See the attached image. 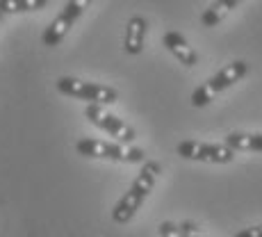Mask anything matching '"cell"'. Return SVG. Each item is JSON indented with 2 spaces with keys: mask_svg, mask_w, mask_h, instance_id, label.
Wrapping results in <instances>:
<instances>
[{
  "mask_svg": "<svg viewBox=\"0 0 262 237\" xmlns=\"http://www.w3.org/2000/svg\"><path fill=\"white\" fill-rule=\"evenodd\" d=\"M160 174H162L160 162H155V160H146L142 171H139V176L135 178V183L130 185V189L125 191V194L121 196L119 203L114 205L112 219L117 221V224H128V221L137 214V210L142 208L146 196L153 191L155 183H158V178H160Z\"/></svg>",
  "mask_w": 262,
  "mask_h": 237,
  "instance_id": "6da1fadb",
  "label": "cell"
},
{
  "mask_svg": "<svg viewBox=\"0 0 262 237\" xmlns=\"http://www.w3.org/2000/svg\"><path fill=\"white\" fill-rule=\"evenodd\" d=\"M75 150L84 158H103V160H114V162H146V153L142 148H135L130 144H110V142H100V139H78L75 142Z\"/></svg>",
  "mask_w": 262,
  "mask_h": 237,
  "instance_id": "7a4b0ae2",
  "label": "cell"
},
{
  "mask_svg": "<svg viewBox=\"0 0 262 237\" xmlns=\"http://www.w3.org/2000/svg\"><path fill=\"white\" fill-rule=\"evenodd\" d=\"M246 73H249V64H246L244 59H237V62L224 67L219 73H214L212 78L205 80L201 87L194 89V94H191V105H194V107H203V105H208L216 94H221L228 87H233V84L239 82Z\"/></svg>",
  "mask_w": 262,
  "mask_h": 237,
  "instance_id": "3957f363",
  "label": "cell"
},
{
  "mask_svg": "<svg viewBox=\"0 0 262 237\" xmlns=\"http://www.w3.org/2000/svg\"><path fill=\"white\" fill-rule=\"evenodd\" d=\"M57 89H59V94H64V96L89 100V103H98V105H112V103H117V98H119L117 89L107 87V84L82 82V80L69 78V75L57 80Z\"/></svg>",
  "mask_w": 262,
  "mask_h": 237,
  "instance_id": "277c9868",
  "label": "cell"
},
{
  "mask_svg": "<svg viewBox=\"0 0 262 237\" xmlns=\"http://www.w3.org/2000/svg\"><path fill=\"white\" fill-rule=\"evenodd\" d=\"M180 158L185 160H196V162H210V164H228L235 160V153L228 144H208V142H194V139H187V142H180L176 146Z\"/></svg>",
  "mask_w": 262,
  "mask_h": 237,
  "instance_id": "5b68a950",
  "label": "cell"
},
{
  "mask_svg": "<svg viewBox=\"0 0 262 237\" xmlns=\"http://www.w3.org/2000/svg\"><path fill=\"white\" fill-rule=\"evenodd\" d=\"M94 0H69L67 5H64V9L55 16V21L48 25L46 30H43V46H59L62 44V39L69 34V30L75 25V21H78L80 16L84 14V9L92 5Z\"/></svg>",
  "mask_w": 262,
  "mask_h": 237,
  "instance_id": "8992f818",
  "label": "cell"
},
{
  "mask_svg": "<svg viewBox=\"0 0 262 237\" xmlns=\"http://www.w3.org/2000/svg\"><path fill=\"white\" fill-rule=\"evenodd\" d=\"M84 117L92 121L96 128L105 130L107 135L117 137L119 142H123V144H133L135 139H137V133H135V128H130V125L125 123L123 119L110 114L107 110H105L103 105H98V103H89L87 110H84Z\"/></svg>",
  "mask_w": 262,
  "mask_h": 237,
  "instance_id": "52a82bcc",
  "label": "cell"
},
{
  "mask_svg": "<svg viewBox=\"0 0 262 237\" xmlns=\"http://www.w3.org/2000/svg\"><path fill=\"white\" fill-rule=\"evenodd\" d=\"M162 44L167 46V50L171 55H173L176 59H180V64H185V67H196V62H199V55H196V50L187 44V39L183 37L180 32H167L162 37Z\"/></svg>",
  "mask_w": 262,
  "mask_h": 237,
  "instance_id": "ba28073f",
  "label": "cell"
},
{
  "mask_svg": "<svg viewBox=\"0 0 262 237\" xmlns=\"http://www.w3.org/2000/svg\"><path fill=\"white\" fill-rule=\"evenodd\" d=\"M146 23L144 16H133L125 25V39H123V48L128 55H139L144 50V39H146Z\"/></svg>",
  "mask_w": 262,
  "mask_h": 237,
  "instance_id": "9c48e42d",
  "label": "cell"
},
{
  "mask_svg": "<svg viewBox=\"0 0 262 237\" xmlns=\"http://www.w3.org/2000/svg\"><path fill=\"white\" fill-rule=\"evenodd\" d=\"M239 3H244V0H214V3L203 12V16H201L203 28H214V25L224 21Z\"/></svg>",
  "mask_w": 262,
  "mask_h": 237,
  "instance_id": "30bf717a",
  "label": "cell"
},
{
  "mask_svg": "<svg viewBox=\"0 0 262 237\" xmlns=\"http://www.w3.org/2000/svg\"><path fill=\"white\" fill-rule=\"evenodd\" d=\"M233 150H255L262 153V135H246V133H230L224 139Z\"/></svg>",
  "mask_w": 262,
  "mask_h": 237,
  "instance_id": "8fae6325",
  "label": "cell"
},
{
  "mask_svg": "<svg viewBox=\"0 0 262 237\" xmlns=\"http://www.w3.org/2000/svg\"><path fill=\"white\" fill-rule=\"evenodd\" d=\"M48 5V0H0V14H25L37 12Z\"/></svg>",
  "mask_w": 262,
  "mask_h": 237,
  "instance_id": "7c38bea8",
  "label": "cell"
},
{
  "mask_svg": "<svg viewBox=\"0 0 262 237\" xmlns=\"http://www.w3.org/2000/svg\"><path fill=\"white\" fill-rule=\"evenodd\" d=\"M178 228H180V235L183 237H203L201 228L196 224H191V221H183V224H178Z\"/></svg>",
  "mask_w": 262,
  "mask_h": 237,
  "instance_id": "4fadbf2b",
  "label": "cell"
},
{
  "mask_svg": "<svg viewBox=\"0 0 262 237\" xmlns=\"http://www.w3.org/2000/svg\"><path fill=\"white\" fill-rule=\"evenodd\" d=\"M158 230H160V235H162V237H183V235H180L178 224H171V221H162Z\"/></svg>",
  "mask_w": 262,
  "mask_h": 237,
  "instance_id": "5bb4252c",
  "label": "cell"
},
{
  "mask_svg": "<svg viewBox=\"0 0 262 237\" xmlns=\"http://www.w3.org/2000/svg\"><path fill=\"white\" fill-rule=\"evenodd\" d=\"M235 237H262V224L260 226H251V228L239 230Z\"/></svg>",
  "mask_w": 262,
  "mask_h": 237,
  "instance_id": "9a60e30c",
  "label": "cell"
},
{
  "mask_svg": "<svg viewBox=\"0 0 262 237\" xmlns=\"http://www.w3.org/2000/svg\"><path fill=\"white\" fill-rule=\"evenodd\" d=\"M3 16H5V14H0V21H3Z\"/></svg>",
  "mask_w": 262,
  "mask_h": 237,
  "instance_id": "2e32d148",
  "label": "cell"
}]
</instances>
